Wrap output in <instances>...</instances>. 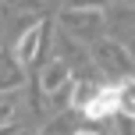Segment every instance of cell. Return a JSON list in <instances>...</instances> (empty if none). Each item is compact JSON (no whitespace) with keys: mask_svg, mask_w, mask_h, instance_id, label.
<instances>
[{"mask_svg":"<svg viewBox=\"0 0 135 135\" xmlns=\"http://www.w3.org/2000/svg\"><path fill=\"white\" fill-rule=\"evenodd\" d=\"M39 39H43V25H32V28L18 39V57H21V61H32V54H36V46H39Z\"/></svg>","mask_w":135,"mask_h":135,"instance_id":"6da1fadb","label":"cell"}]
</instances>
